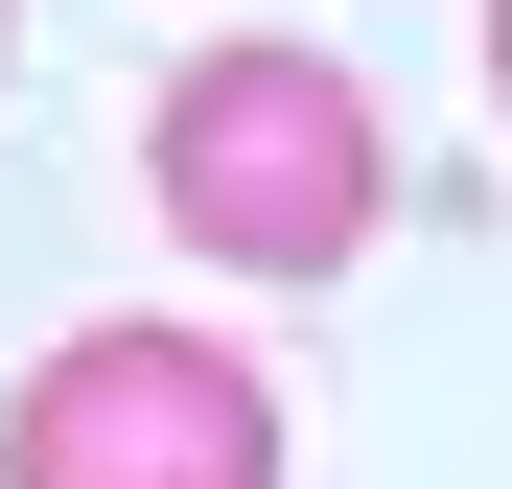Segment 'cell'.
Here are the masks:
<instances>
[{
    "label": "cell",
    "mask_w": 512,
    "mask_h": 489,
    "mask_svg": "<svg viewBox=\"0 0 512 489\" xmlns=\"http://www.w3.org/2000/svg\"><path fill=\"white\" fill-rule=\"evenodd\" d=\"M140 210L210 280H350L396 210V140L350 94V47H187L140 94Z\"/></svg>",
    "instance_id": "obj_1"
},
{
    "label": "cell",
    "mask_w": 512,
    "mask_h": 489,
    "mask_svg": "<svg viewBox=\"0 0 512 489\" xmlns=\"http://www.w3.org/2000/svg\"><path fill=\"white\" fill-rule=\"evenodd\" d=\"M0 489H280V373L233 326H70L0 396Z\"/></svg>",
    "instance_id": "obj_2"
},
{
    "label": "cell",
    "mask_w": 512,
    "mask_h": 489,
    "mask_svg": "<svg viewBox=\"0 0 512 489\" xmlns=\"http://www.w3.org/2000/svg\"><path fill=\"white\" fill-rule=\"evenodd\" d=\"M489 94H512V0H489Z\"/></svg>",
    "instance_id": "obj_3"
}]
</instances>
